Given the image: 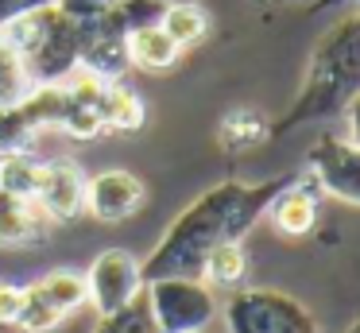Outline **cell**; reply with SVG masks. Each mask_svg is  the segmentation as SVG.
Returning a JSON list of instances; mask_svg holds the SVG:
<instances>
[{"label": "cell", "instance_id": "8", "mask_svg": "<svg viewBox=\"0 0 360 333\" xmlns=\"http://www.w3.org/2000/svg\"><path fill=\"white\" fill-rule=\"evenodd\" d=\"M143 291V275H140V260L124 248H109L101 252L86 271V294L94 302L97 314H117L124 310L136 294Z\"/></svg>", "mask_w": 360, "mask_h": 333}, {"label": "cell", "instance_id": "20", "mask_svg": "<svg viewBox=\"0 0 360 333\" xmlns=\"http://www.w3.org/2000/svg\"><path fill=\"white\" fill-rule=\"evenodd\" d=\"M32 89H35V85H32V77H27L24 62H20L16 46L0 35V108L20 105Z\"/></svg>", "mask_w": 360, "mask_h": 333}, {"label": "cell", "instance_id": "3", "mask_svg": "<svg viewBox=\"0 0 360 333\" xmlns=\"http://www.w3.org/2000/svg\"><path fill=\"white\" fill-rule=\"evenodd\" d=\"M4 39L16 46L32 85H58L78 70V23L66 20L55 4L16 20Z\"/></svg>", "mask_w": 360, "mask_h": 333}, {"label": "cell", "instance_id": "6", "mask_svg": "<svg viewBox=\"0 0 360 333\" xmlns=\"http://www.w3.org/2000/svg\"><path fill=\"white\" fill-rule=\"evenodd\" d=\"M63 85H35L20 105L0 108V155H27L43 128H58Z\"/></svg>", "mask_w": 360, "mask_h": 333}, {"label": "cell", "instance_id": "31", "mask_svg": "<svg viewBox=\"0 0 360 333\" xmlns=\"http://www.w3.org/2000/svg\"><path fill=\"white\" fill-rule=\"evenodd\" d=\"M287 4H295V0H287Z\"/></svg>", "mask_w": 360, "mask_h": 333}, {"label": "cell", "instance_id": "11", "mask_svg": "<svg viewBox=\"0 0 360 333\" xmlns=\"http://www.w3.org/2000/svg\"><path fill=\"white\" fill-rule=\"evenodd\" d=\"M35 206L51 221H70L86 209V175L70 159H51L39 167V186H35Z\"/></svg>", "mask_w": 360, "mask_h": 333}, {"label": "cell", "instance_id": "9", "mask_svg": "<svg viewBox=\"0 0 360 333\" xmlns=\"http://www.w3.org/2000/svg\"><path fill=\"white\" fill-rule=\"evenodd\" d=\"M306 163H310L306 170H310L314 182L326 194L360 206V147L352 144V139L321 136L318 144L306 151Z\"/></svg>", "mask_w": 360, "mask_h": 333}, {"label": "cell", "instance_id": "28", "mask_svg": "<svg viewBox=\"0 0 360 333\" xmlns=\"http://www.w3.org/2000/svg\"><path fill=\"white\" fill-rule=\"evenodd\" d=\"M321 8H333V4H349V0H318Z\"/></svg>", "mask_w": 360, "mask_h": 333}, {"label": "cell", "instance_id": "19", "mask_svg": "<svg viewBox=\"0 0 360 333\" xmlns=\"http://www.w3.org/2000/svg\"><path fill=\"white\" fill-rule=\"evenodd\" d=\"M248 271V256L240 244H221L205 256L202 263V283L205 287H236Z\"/></svg>", "mask_w": 360, "mask_h": 333}, {"label": "cell", "instance_id": "29", "mask_svg": "<svg viewBox=\"0 0 360 333\" xmlns=\"http://www.w3.org/2000/svg\"><path fill=\"white\" fill-rule=\"evenodd\" d=\"M349 333H360V318H356V322H352V325H349Z\"/></svg>", "mask_w": 360, "mask_h": 333}, {"label": "cell", "instance_id": "30", "mask_svg": "<svg viewBox=\"0 0 360 333\" xmlns=\"http://www.w3.org/2000/svg\"><path fill=\"white\" fill-rule=\"evenodd\" d=\"M163 4H179V0H163Z\"/></svg>", "mask_w": 360, "mask_h": 333}, {"label": "cell", "instance_id": "21", "mask_svg": "<svg viewBox=\"0 0 360 333\" xmlns=\"http://www.w3.org/2000/svg\"><path fill=\"white\" fill-rule=\"evenodd\" d=\"M39 167L32 155H0V190L16 194V198H35V186H39Z\"/></svg>", "mask_w": 360, "mask_h": 333}, {"label": "cell", "instance_id": "7", "mask_svg": "<svg viewBox=\"0 0 360 333\" xmlns=\"http://www.w3.org/2000/svg\"><path fill=\"white\" fill-rule=\"evenodd\" d=\"M124 39H128V27H124L117 8L97 15V20H89V23H78V70L97 77V82H117L128 70Z\"/></svg>", "mask_w": 360, "mask_h": 333}, {"label": "cell", "instance_id": "17", "mask_svg": "<svg viewBox=\"0 0 360 333\" xmlns=\"http://www.w3.org/2000/svg\"><path fill=\"white\" fill-rule=\"evenodd\" d=\"M35 294H39L43 302H51V306L58 310V314H74V310H82L89 302L86 294V275H78V271L70 268H58V271H47V275L39 279V283H32Z\"/></svg>", "mask_w": 360, "mask_h": 333}, {"label": "cell", "instance_id": "10", "mask_svg": "<svg viewBox=\"0 0 360 333\" xmlns=\"http://www.w3.org/2000/svg\"><path fill=\"white\" fill-rule=\"evenodd\" d=\"M63 85V116H58V128L70 132L74 139H94L105 132V89L109 82H97V77L74 70Z\"/></svg>", "mask_w": 360, "mask_h": 333}, {"label": "cell", "instance_id": "25", "mask_svg": "<svg viewBox=\"0 0 360 333\" xmlns=\"http://www.w3.org/2000/svg\"><path fill=\"white\" fill-rule=\"evenodd\" d=\"M51 4H55V0H0V35H4L16 20L39 12V8H51Z\"/></svg>", "mask_w": 360, "mask_h": 333}, {"label": "cell", "instance_id": "4", "mask_svg": "<svg viewBox=\"0 0 360 333\" xmlns=\"http://www.w3.org/2000/svg\"><path fill=\"white\" fill-rule=\"evenodd\" d=\"M225 325L229 333H321L302 302L267 287L236 291L225 302Z\"/></svg>", "mask_w": 360, "mask_h": 333}, {"label": "cell", "instance_id": "26", "mask_svg": "<svg viewBox=\"0 0 360 333\" xmlns=\"http://www.w3.org/2000/svg\"><path fill=\"white\" fill-rule=\"evenodd\" d=\"M20 306H24V287L0 283V325H16Z\"/></svg>", "mask_w": 360, "mask_h": 333}, {"label": "cell", "instance_id": "2", "mask_svg": "<svg viewBox=\"0 0 360 333\" xmlns=\"http://www.w3.org/2000/svg\"><path fill=\"white\" fill-rule=\"evenodd\" d=\"M360 93V15L333 23L314 46L310 66H306L302 89H298L295 105L287 116L275 120V136L287 128L310 120H329V116L345 113L349 101Z\"/></svg>", "mask_w": 360, "mask_h": 333}, {"label": "cell", "instance_id": "14", "mask_svg": "<svg viewBox=\"0 0 360 333\" xmlns=\"http://www.w3.org/2000/svg\"><path fill=\"white\" fill-rule=\"evenodd\" d=\"M124 51H128V66L143 70V74H163V70H171L174 62H179V54H182L159 23L128 31Z\"/></svg>", "mask_w": 360, "mask_h": 333}, {"label": "cell", "instance_id": "15", "mask_svg": "<svg viewBox=\"0 0 360 333\" xmlns=\"http://www.w3.org/2000/svg\"><path fill=\"white\" fill-rule=\"evenodd\" d=\"M39 237H43L39 206L0 190V244L16 248V244H32V240H39Z\"/></svg>", "mask_w": 360, "mask_h": 333}, {"label": "cell", "instance_id": "27", "mask_svg": "<svg viewBox=\"0 0 360 333\" xmlns=\"http://www.w3.org/2000/svg\"><path fill=\"white\" fill-rule=\"evenodd\" d=\"M345 116H349V139L360 147V93L349 101V108H345Z\"/></svg>", "mask_w": 360, "mask_h": 333}, {"label": "cell", "instance_id": "5", "mask_svg": "<svg viewBox=\"0 0 360 333\" xmlns=\"http://www.w3.org/2000/svg\"><path fill=\"white\" fill-rule=\"evenodd\" d=\"M143 299L159 333H202L217 314L213 287H205L202 279H151L143 283Z\"/></svg>", "mask_w": 360, "mask_h": 333}, {"label": "cell", "instance_id": "1", "mask_svg": "<svg viewBox=\"0 0 360 333\" xmlns=\"http://www.w3.org/2000/svg\"><path fill=\"white\" fill-rule=\"evenodd\" d=\"M295 182V175L283 178H264V182H221L194 198L167 237L155 244V252L140 263L143 283L151 279H202V263L213 248L221 244H240L256 221L267 213L275 198Z\"/></svg>", "mask_w": 360, "mask_h": 333}, {"label": "cell", "instance_id": "18", "mask_svg": "<svg viewBox=\"0 0 360 333\" xmlns=\"http://www.w3.org/2000/svg\"><path fill=\"white\" fill-rule=\"evenodd\" d=\"M143 120H148V113H143L140 93H132L120 82H109V89H105V132H136L143 128Z\"/></svg>", "mask_w": 360, "mask_h": 333}, {"label": "cell", "instance_id": "16", "mask_svg": "<svg viewBox=\"0 0 360 333\" xmlns=\"http://www.w3.org/2000/svg\"><path fill=\"white\" fill-rule=\"evenodd\" d=\"M159 27H163L167 35H171V43L182 51V46H198L210 35V15H205V8L198 4V0H179V4H167Z\"/></svg>", "mask_w": 360, "mask_h": 333}, {"label": "cell", "instance_id": "22", "mask_svg": "<svg viewBox=\"0 0 360 333\" xmlns=\"http://www.w3.org/2000/svg\"><path fill=\"white\" fill-rule=\"evenodd\" d=\"M94 333H159V325H155L151 306H148V299H143V291H140L124 310H117V314H105L101 322H97Z\"/></svg>", "mask_w": 360, "mask_h": 333}, {"label": "cell", "instance_id": "32", "mask_svg": "<svg viewBox=\"0 0 360 333\" xmlns=\"http://www.w3.org/2000/svg\"><path fill=\"white\" fill-rule=\"evenodd\" d=\"M202 333H205V329H202Z\"/></svg>", "mask_w": 360, "mask_h": 333}, {"label": "cell", "instance_id": "12", "mask_svg": "<svg viewBox=\"0 0 360 333\" xmlns=\"http://www.w3.org/2000/svg\"><path fill=\"white\" fill-rule=\"evenodd\" d=\"M143 206V182L132 170H101L86 182V209L97 221H124Z\"/></svg>", "mask_w": 360, "mask_h": 333}, {"label": "cell", "instance_id": "23", "mask_svg": "<svg viewBox=\"0 0 360 333\" xmlns=\"http://www.w3.org/2000/svg\"><path fill=\"white\" fill-rule=\"evenodd\" d=\"M58 322H63V314H58L51 302H43L39 294H35V287H24V306H20V318H16L20 329H27V333H51Z\"/></svg>", "mask_w": 360, "mask_h": 333}, {"label": "cell", "instance_id": "13", "mask_svg": "<svg viewBox=\"0 0 360 333\" xmlns=\"http://www.w3.org/2000/svg\"><path fill=\"white\" fill-rule=\"evenodd\" d=\"M318 194H321V186L314 182L310 170H302V175H295V182L267 206V217L279 225V232L302 237V232H310L314 221H318Z\"/></svg>", "mask_w": 360, "mask_h": 333}, {"label": "cell", "instance_id": "24", "mask_svg": "<svg viewBox=\"0 0 360 333\" xmlns=\"http://www.w3.org/2000/svg\"><path fill=\"white\" fill-rule=\"evenodd\" d=\"M55 8L74 23H89V20H97V15L112 12L117 0H55Z\"/></svg>", "mask_w": 360, "mask_h": 333}]
</instances>
